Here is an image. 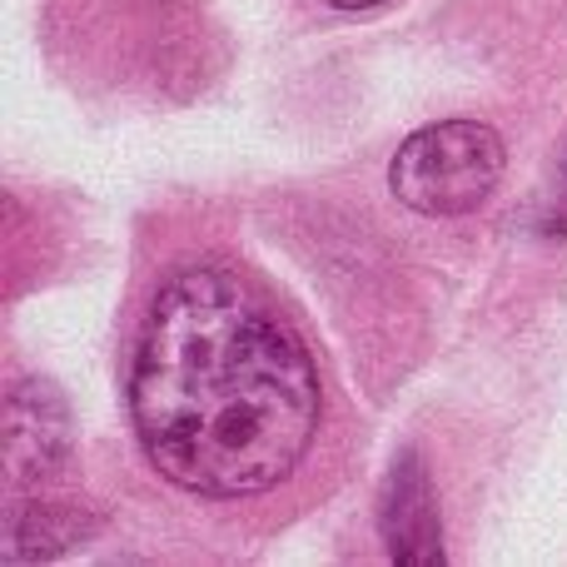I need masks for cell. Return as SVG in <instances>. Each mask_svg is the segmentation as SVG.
<instances>
[{
  "label": "cell",
  "mask_w": 567,
  "mask_h": 567,
  "mask_svg": "<svg viewBox=\"0 0 567 567\" xmlns=\"http://www.w3.org/2000/svg\"><path fill=\"white\" fill-rule=\"evenodd\" d=\"M130 413L169 483L199 498H249L284 483L309 453L319 369L235 269L195 265L145 313Z\"/></svg>",
  "instance_id": "cell-1"
},
{
  "label": "cell",
  "mask_w": 567,
  "mask_h": 567,
  "mask_svg": "<svg viewBox=\"0 0 567 567\" xmlns=\"http://www.w3.org/2000/svg\"><path fill=\"white\" fill-rule=\"evenodd\" d=\"M503 165H508V150L493 125L443 120L399 145L389 165V189L399 195V205L429 219H458L498 189Z\"/></svg>",
  "instance_id": "cell-2"
},
{
  "label": "cell",
  "mask_w": 567,
  "mask_h": 567,
  "mask_svg": "<svg viewBox=\"0 0 567 567\" xmlns=\"http://www.w3.org/2000/svg\"><path fill=\"white\" fill-rule=\"evenodd\" d=\"M383 543H389V558L403 567H439L443 563V528H439V503H433L429 473L423 463L403 458L389 478V493H383Z\"/></svg>",
  "instance_id": "cell-3"
},
{
  "label": "cell",
  "mask_w": 567,
  "mask_h": 567,
  "mask_svg": "<svg viewBox=\"0 0 567 567\" xmlns=\"http://www.w3.org/2000/svg\"><path fill=\"white\" fill-rule=\"evenodd\" d=\"M70 433H65V409L45 383H16L6 403V463L10 478L25 473H45L65 458Z\"/></svg>",
  "instance_id": "cell-4"
},
{
  "label": "cell",
  "mask_w": 567,
  "mask_h": 567,
  "mask_svg": "<svg viewBox=\"0 0 567 567\" xmlns=\"http://www.w3.org/2000/svg\"><path fill=\"white\" fill-rule=\"evenodd\" d=\"M333 10H369V6H383V0H329Z\"/></svg>",
  "instance_id": "cell-5"
}]
</instances>
